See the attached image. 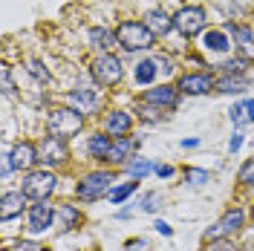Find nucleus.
Returning a JSON list of instances; mask_svg holds the SVG:
<instances>
[{
    "mask_svg": "<svg viewBox=\"0 0 254 251\" xmlns=\"http://www.w3.org/2000/svg\"><path fill=\"white\" fill-rule=\"evenodd\" d=\"M133 190H136V182H127V185H119V188H113L110 202H113V205H122V202L127 199V196L133 193Z\"/></svg>",
    "mask_w": 254,
    "mask_h": 251,
    "instance_id": "nucleus-25",
    "label": "nucleus"
},
{
    "mask_svg": "<svg viewBox=\"0 0 254 251\" xmlns=\"http://www.w3.org/2000/svg\"><path fill=\"white\" fill-rule=\"evenodd\" d=\"M125 168H127V173H130L133 179H142L144 173H150L153 168H156V165H150L147 159H133V162H127Z\"/></svg>",
    "mask_w": 254,
    "mask_h": 251,
    "instance_id": "nucleus-23",
    "label": "nucleus"
},
{
    "mask_svg": "<svg viewBox=\"0 0 254 251\" xmlns=\"http://www.w3.org/2000/svg\"><path fill=\"white\" fill-rule=\"evenodd\" d=\"M156 113H159V107L147 104V107H142V119H144V122H156V119H159Z\"/></svg>",
    "mask_w": 254,
    "mask_h": 251,
    "instance_id": "nucleus-36",
    "label": "nucleus"
},
{
    "mask_svg": "<svg viewBox=\"0 0 254 251\" xmlns=\"http://www.w3.org/2000/svg\"><path fill=\"white\" fill-rule=\"evenodd\" d=\"M20 190H23L29 199H35V202H47L49 196H52V190H55V176L49 171H44V168H41V171H32V173H26Z\"/></svg>",
    "mask_w": 254,
    "mask_h": 251,
    "instance_id": "nucleus-4",
    "label": "nucleus"
},
{
    "mask_svg": "<svg viewBox=\"0 0 254 251\" xmlns=\"http://www.w3.org/2000/svg\"><path fill=\"white\" fill-rule=\"evenodd\" d=\"M220 66H222V72L234 75V72H243V66H246V63H243V61H231V63H220Z\"/></svg>",
    "mask_w": 254,
    "mask_h": 251,
    "instance_id": "nucleus-35",
    "label": "nucleus"
},
{
    "mask_svg": "<svg viewBox=\"0 0 254 251\" xmlns=\"http://www.w3.org/2000/svg\"><path fill=\"white\" fill-rule=\"evenodd\" d=\"M75 104H81L84 107V113H95L98 110V95L93 93V90H84V87H78V90H72V95H69Z\"/></svg>",
    "mask_w": 254,
    "mask_h": 251,
    "instance_id": "nucleus-19",
    "label": "nucleus"
},
{
    "mask_svg": "<svg viewBox=\"0 0 254 251\" xmlns=\"http://www.w3.org/2000/svg\"><path fill=\"white\" fill-rule=\"evenodd\" d=\"M231 32L237 35V41H240V44H252V41H254L252 29H246V26H231Z\"/></svg>",
    "mask_w": 254,
    "mask_h": 251,
    "instance_id": "nucleus-31",
    "label": "nucleus"
},
{
    "mask_svg": "<svg viewBox=\"0 0 254 251\" xmlns=\"http://www.w3.org/2000/svg\"><path fill=\"white\" fill-rule=\"evenodd\" d=\"M159 205H162V199H159L156 193H147V196H144V205H142V208H144V211H156Z\"/></svg>",
    "mask_w": 254,
    "mask_h": 251,
    "instance_id": "nucleus-34",
    "label": "nucleus"
},
{
    "mask_svg": "<svg viewBox=\"0 0 254 251\" xmlns=\"http://www.w3.org/2000/svg\"><path fill=\"white\" fill-rule=\"evenodd\" d=\"M104 127H107V133H113L116 139H122L130 133V127H133V116L125 110H113L107 119H104Z\"/></svg>",
    "mask_w": 254,
    "mask_h": 251,
    "instance_id": "nucleus-15",
    "label": "nucleus"
},
{
    "mask_svg": "<svg viewBox=\"0 0 254 251\" xmlns=\"http://www.w3.org/2000/svg\"><path fill=\"white\" fill-rule=\"evenodd\" d=\"M55 217H58V222H61V228H78L81 222V211L75 208V205H58V211H55Z\"/></svg>",
    "mask_w": 254,
    "mask_h": 251,
    "instance_id": "nucleus-18",
    "label": "nucleus"
},
{
    "mask_svg": "<svg viewBox=\"0 0 254 251\" xmlns=\"http://www.w3.org/2000/svg\"><path fill=\"white\" fill-rule=\"evenodd\" d=\"M246 116H249V122H254V101H246Z\"/></svg>",
    "mask_w": 254,
    "mask_h": 251,
    "instance_id": "nucleus-41",
    "label": "nucleus"
},
{
    "mask_svg": "<svg viewBox=\"0 0 254 251\" xmlns=\"http://www.w3.org/2000/svg\"><path fill=\"white\" fill-rule=\"evenodd\" d=\"M29 72H32V75H35L38 81H44V84H49V72H47V69H44V66H41L38 61H29Z\"/></svg>",
    "mask_w": 254,
    "mask_h": 251,
    "instance_id": "nucleus-30",
    "label": "nucleus"
},
{
    "mask_svg": "<svg viewBox=\"0 0 254 251\" xmlns=\"http://www.w3.org/2000/svg\"><path fill=\"white\" fill-rule=\"evenodd\" d=\"M205 47L214 49V52H228V49H231V38H228L222 29L205 32Z\"/></svg>",
    "mask_w": 254,
    "mask_h": 251,
    "instance_id": "nucleus-20",
    "label": "nucleus"
},
{
    "mask_svg": "<svg viewBox=\"0 0 254 251\" xmlns=\"http://www.w3.org/2000/svg\"><path fill=\"white\" fill-rule=\"evenodd\" d=\"M6 156H9V162H12L15 171H29L32 165L38 162V147H35L32 141H17Z\"/></svg>",
    "mask_w": 254,
    "mask_h": 251,
    "instance_id": "nucleus-10",
    "label": "nucleus"
},
{
    "mask_svg": "<svg viewBox=\"0 0 254 251\" xmlns=\"http://www.w3.org/2000/svg\"><path fill=\"white\" fill-rule=\"evenodd\" d=\"M144 20H147V23H144V26H147V29L153 32V35H165V32L171 29V26H174V20H171V17L165 15V12H162V9H153V12H147V15H144Z\"/></svg>",
    "mask_w": 254,
    "mask_h": 251,
    "instance_id": "nucleus-17",
    "label": "nucleus"
},
{
    "mask_svg": "<svg viewBox=\"0 0 254 251\" xmlns=\"http://www.w3.org/2000/svg\"><path fill=\"white\" fill-rule=\"evenodd\" d=\"M113 188H116V173L93 171V173H87V176L78 182L75 193H78L81 202H95V199H101L104 193H113Z\"/></svg>",
    "mask_w": 254,
    "mask_h": 251,
    "instance_id": "nucleus-2",
    "label": "nucleus"
},
{
    "mask_svg": "<svg viewBox=\"0 0 254 251\" xmlns=\"http://www.w3.org/2000/svg\"><path fill=\"white\" fill-rule=\"evenodd\" d=\"M231 122H234V125H246V122H249V116H246V101H240V104L231 107Z\"/></svg>",
    "mask_w": 254,
    "mask_h": 251,
    "instance_id": "nucleus-28",
    "label": "nucleus"
},
{
    "mask_svg": "<svg viewBox=\"0 0 254 251\" xmlns=\"http://www.w3.org/2000/svg\"><path fill=\"white\" fill-rule=\"evenodd\" d=\"M90 44L98 49H110L113 47V32L107 29H90Z\"/></svg>",
    "mask_w": 254,
    "mask_h": 251,
    "instance_id": "nucleus-24",
    "label": "nucleus"
},
{
    "mask_svg": "<svg viewBox=\"0 0 254 251\" xmlns=\"http://www.w3.org/2000/svg\"><path fill=\"white\" fill-rule=\"evenodd\" d=\"M38 162L44 165V168H58L66 162V144L64 139H55V136H47L44 144L38 147Z\"/></svg>",
    "mask_w": 254,
    "mask_h": 251,
    "instance_id": "nucleus-8",
    "label": "nucleus"
},
{
    "mask_svg": "<svg viewBox=\"0 0 254 251\" xmlns=\"http://www.w3.org/2000/svg\"><path fill=\"white\" fill-rule=\"evenodd\" d=\"M0 78H3V93H6V95H12V93H15V87H12V72H9V66H3V69H0Z\"/></svg>",
    "mask_w": 254,
    "mask_h": 251,
    "instance_id": "nucleus-32",
    "label": "nucleus"
},
{
    "mask_svg": "<svg viewBox=\"0 0 254 251\" xmlns=\"http://www.w3.org/2000/svg\"><path fill=\"white\" fill-rule=\"evenodd\" d=\"M49 136H55V139H69V136H78L81 130H84V116L78 110H72V107H58V110L49 113Z\"/></svg>",
    "mask_w": 254,
    "mask_h": 251,
    "instance_id": "nucleus-1",
    "label": "nucleus"
},
{
    "mask_svg": "<svg viewBox=\"0 0 254 251\" xmlns=\"http://www.w3.org/2000/svg\"><path fill=\"white\" fill-rule=\"evenodd\" d=\"M208 251H237V246H234L228 237H222V240H214V243L208 246Z\"/></svg>",
    "mask_w": 254,
    "mask_h": 251,
    "instance_id": "nucleus-29",
    "label": "nucleus"
},
{
    "mask_svg": "<svg viewBox=\"0 0 254 251\" xmlns=\"http://www.w3.org/2000/svg\"><path fill=\"white\" fill-rule=\"evenodd\" d=\"M153 228H156L162 237H171V234H174V231H171V225H168V222H162V220H156V225H153Z\"/></svg>",
    "mask_w": 254,
    "mask_h": 251,
    "instance_id": "nucleus-39",
    "label": "nucleus"
},
{
    "mask_svg": "<svg viewBox=\"0 0 254 251\" xmlns=\"http://www.w3.org/2000/svg\"><path fill=\"white\" fill-rule=\"evenodd\" d=\"M174 26H176L179 35L193 38V35H199L202 26H205V12H202L199 6H185V9H179L174 15Z\"/></svg>",
    "mask_w": 254,
    "mask_h": 251,
    "instance_id": "nucleus-6",
    "label": "nucleus"
},
{
    "mask_svg": "<svg viewBox=\"0 0 254 251\" xmlns=\"http://www.w3.org/2000/svg\"><path fill=\"white\" fill-rule=\"evenodd\" d=\"M26 193L23 190H6L3 196H0V222H9L12 217H17L20 211H23V205H26Z\"/></svg>",
    "mask_w": 254,
    "mask_h": 251,
    "instance_id": "nucleus-11",
    "label": "nucleus"
},
{
    "mask_svg": "<svg viewBox=\"0 0 254 251\" xmlns=\"http://www.w3.org/2000/svg\"><path fill=\"white\" fill-rule=\"evenodd\" d=\"M9 251H44V249H41L38 243H32V240H20L15 249H9Z\"/></svg>",
    "mask_w": 254,
    "mask_h": 251,
    "instance_id": "nucleus-33",
    "label": "nucleus"
},
{
    "mask_svg": "<svg viewBox=\"0 0 254 251\" xmlns=\"http://www.w3.org/2000/svg\"><path fill=\"white\" fill-rule=\"evenodd\" d=\"M136 147H139V141H136V139H130V136H122V139L113 141L107 162H113V165H127V162L133 159V150H136Z\"/></svg>",
    "mask_w": 254,
    "mask_h": 251,
    "instance_id": "nucleus-14",
    "label": "nucleus"
},
{
    "mask_svg": "<svg viewBox=\"0 0 254 251\" xmlns=\"http://www.w3.org/2000/svg\"><path fill=\"white\" fill-rule=\"evenodd\" d=\"M153 63H156V69H162V72H171V69H174V66H171V61H168V58H165V55H162V58H153Z\"/></svg>",
    "mask_w": 254,
    "mask_h": 251,
    "instance_id": "nucleus-37",
    "label": "nucleus"
},
{
    "mask_svg": "<svg viewBox=\"0 0 254 251\" xmlns=\"http://www.w3.org/2000/svg\"><path fill=\"white\" fill-rule=\"evenodd\" d=\"M243 222H246V211H243V208H231V211H225V214H222V220L217 222L214 228H208V231H205V240H208V243H214V240H222V237L237 234L240 228H243Z\"/></svg>",
    "mask_w": 254,
    "mask_h": 251,
    "instance_id": "nucleus-7",
    "label": "nucleus"
},
{
    "mask_svg": "<svg viewBox=\"0 0 254 251\" xmlns=\"http://www.w3.org/2000/svg\"><path fill=\"white\" fill-rule=\"evenodd\" d=\"M153 171H156L162 179H171V176H174V168H171V165H156Z\"/></svg>",
    "mask_w": 254,
    "mask_h": 251,
    "instance_id": "nucleus-38",
    "label": "nucleus"
},
{
    "mask_svg": "<svg viewBox=\"0 0 254 251\" xmlns=\"http://www.w3.org/2000/svg\"><path fill=\"white\" fill-rule=\"evenodd\" d=\"M52 220H55V208L49 202H35L29 208V214H26V228L32 234H44L52 225Z\"/></svg>",
    "mask_w": 254,
    "mask_h": 251,
    "instance_id": "nucleus-9",
    "label": "nucleus"
},
{
    "mask_svg": "<svg viewBox=\"0 0 254 251\" xmlns=\"http://www.w3.org/2000/svg\"><path fill=\"white\" fill-rule=\"evenodd\" d=\"M144 101L147 104H153V107H176V101H179V90L176 87H171V84H162V87H156V90H147L144 93Z\"/></svg>",
    "mask_w": 254,
    "mask_h": 251,
    "instance_id": "nucleus-13",
    "label": "nucleus"
},
{
    "mask_svg": "<svg viewBox=\"0 0 254 251\" xmlns=\"http://www.w3.org/2000/svg\"><path fill=\"white\" fill-rule=\"evenodd\" d=\"M153 78H156V63L153 61L136 63V84H153Z\"/></svg>",
    "mask_w": 254,
    "mask_h": 251,
    "instance_id": "nucleus-21",
    "label": "nucleus"
},
{
    "mask_svg": "<svg viewBox=\"0 0 254 251\" xmlns=\"http://www.w3.org/2000/svg\"><path fill=\"white\" fill-rule=\"evenodd\" d=\"M240 144H243V136H240V133H234V139H231V144H228V150H231V153H237Z\"/></svg>",
    "mask_w": 254,
    "mask_h": 251,
    "instance_id": "nucleus-40",
    "label": "nucleus"
},
{
    "mask_svg": "<svg viewBox=\"0 0 254 251\" xmlns=\"http://www.w3.org/2000/svg\"><path fill=\"white\" fill-rule=\"evenodd\" d=\"M237 179L243 182V185H254V159H249V162H246V165L240 168Z\"/></svg>",
    "mask_w": 254,
    "mask_h": 251,
    "instance_id": "nucleus-27",
    "label": "nucleus"
},
{
    "mask_svg": "<svg viewBox=\"0 0 254 251\" xmlns=\"http://www.w3.org/2000/svg\"><path fill=\"white\" fill-rule=\"evenodd\" d=\"M113 141L107 133H95V136H90V141H87V153L93 159H101V162H107V156H110V147Z\"/></svg>",
    "mask_w": 254,
    "mask_h": 251,
    "instance_id": "nucleus-16",
    "label": "nucleus"
},
{
    "mask_svg": "<svg viewBox=\"0 0 254 251\" xmlns=\"http://www.w3.org/2000/svg\"><path fill=\"white\" fill-rule=\"evenodd\" d=\"M182 147H199V139H185L182 141Z\"/></svg>",
    "mask_w": 254,
    "mask_h": 251,
    "instance_id": "nucleus-42",
    "label": "nucleus"
},
{
    "mask_svg": "<svg viewBox=\"0 0 254 251\" xmlns=\"http://www.w3.org/2000/svg\"><path fill=\"white\" fill-rule=\"evenodd\" d=\"M90 69H93V78L101 84V87H113V84H119L122 81V61L113 55V52H104V55H98L93 63H90Z\"/></svg>",
    "mask_w": 254,
    "mask_h": 251,
    "instance_id": "nucleus-5",
    "label": "nucleus"
},
{
    "mask_svg": "<svg viewBox=\"0 0 254 251\" xmlns=\"http://www.w3.org/2000/svg\"><path fill=\"white\" fill-rule=\"evenodd\" d=\"M153 32L147 29L144 23H136V20H125L119 29H116V41L125 49H150L153 47Z\"/></svg>",
    "mask_w": 254,
    "mask_h": 251,
    "instance_id": "nucleus-3",
    "label": "nucleus"
},
{
    "mask_svg": "<svg viewBox=\"0 0 254 251\" xmlns=\"http://www.w3.org/2000/svg\"><path fill=\"white\" fill-rule=\"evenodd\" d=\"M185 179H188L190 185H205L208 171H202V168H188V171H185Z\"/></svg>",
    "mask_w": 254,
    "mask_h": 251,
    "instance_id": "nucleus-26",
    "label": "nucleus"
},
{
    "mask_svg": "<svg viewBox=\"0 0 254 251\" xmlns=\"http://www.w3.org/2000/svg\"><path fill=\"white\" fill-rule=\"evenodd\" d=\"M217 90L220 93H231V95H237L246 90V81L243 78H234V75H225L222 81H217Z\"/></svg>",
    "mask_w": 254,
    "mask_h": 251,
    "instance_id": "nucleus-22",
    "label": "nucleus"
},
{
    "mask_svg": "<svg viewBox=\"0 0 254 251\" xmlns=\"http://www.w3.org/2000/svg\"><path fill=\"white\" fill-rule=\"evenodd\" d=\"M214 87V78L208 75V72H193V75H182L179 84H176V90L179 93H188V95H202L208 93Z\"/></svg>",
    "mask_w": 254,
    "mask_h": 251,
    "instance_id": "nucleus-12",
    "label": "nucleus"
}]
</instances>
